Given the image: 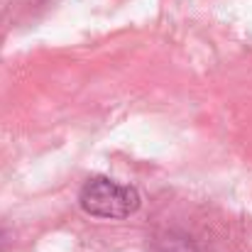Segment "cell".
Here are the masks:
<instances>
[{
	"label": "cell",
	"mask_w": 252,
	"mask_h": 252,
	"mask_svg": "<svg viewBox=\"0 0 252 252\" xmlns=\"http://www.w3.org/2000/svg\"><path fill=\"white\" fill-rule=\"evenodd\" d=\"M79 201L86 213L95 218H127L140 208V193L132 186L118 184L105 176L88 179Z\"/></svg>",
	"instance_id": "1"
}]
</instances>
